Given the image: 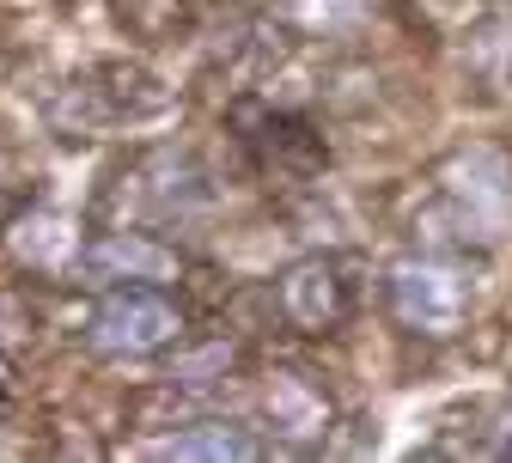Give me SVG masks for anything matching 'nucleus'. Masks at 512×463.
Instances as JSON below:
<instances>
[{"label": "nucleus", "mask_w": 512, "mask_h": 463, "mask_svg": "<svg viewBox=\"0 0 512 463\" xmlns=\"http://www.w3.org/2000/svg\"><path fill=\"white\" fill-rule=\"evenodd\" d=\"M445 195L458 202V214L470 226H500L506 220V202H512L506 159H494V153H458L452 165H445Z\"/></svg>", "instance_id": "8"}, {"label": "nucleus", "mask_w": 512, "mask_h": 463, "mask_svg": "<svg viewBox=\"0 0 512 463\" xmlns=\"http://www.w3.org/2000/svg\"><path fill=\"white\" fill-rule=\"evenodd\" d=\"M275 311L299 336H336L354 317V281L342 256H299L275 281Z\"/></svg>", "instance_id": "3"}, {"label": "nucleus", "mask_w": 512, "mask_h": 463, "mask_svg": "<svg viewBox=\"0 0 512 463\" xmlns=\"http://www.w3.org/2000/svg\"><path fill=\"white\" fill-rule=\"evenodd\" d=\"M183 336V305L165 287H104L86 317V348L104 360H147Z\"/></svg>", "instance_id": "2"}, {"label": "nucleus", "mask_w": 512, "mask_h": 463, "mask_svg": "<svg viewBox=\"0 0 512 463\" xmlns=\"http://www.w3.org/2000/svg\"><path fill=\"white\" fill-rule=\"evenodd\" d=\"M153 451H159V457H214V463H226V457H263L269 445L250 439V433L232 427V421H196V427H183V433L159 439Z\"/></svg>", "instance_id": "9"}, {"label": "nucleus", "mask_w": 512, "mask_h": 463, "mask_svg": "<svg viewBox=\"0 0 512 463\" xmlns=\"http://www.w3.org/2000/svg\"><path fill=\"white\" fill-rule=\"evenodd\" d=\"M488 451H494V457H512V415H500V421L488 427Z\"/></svg>", "instance_id": "13"}, {"label": "nucleus", "mask_w": 512, "mask_h": 463, "mask_svg": "<svg viewBox=\"0 0 512 463\" xmlns=\"http://www.w3.org/2000/svg\"><path fill=\"white\" fill-rule=\"evenodd\" d=\"M80 269L98 281V287H165L183 262L171 244H159L153 232H135V226H116V232H98L80 244Z\"/></svg>", "instance_id": "4"}, {"label": "nucleus", "mask_w": 512, "mask_h": 463, "mask_svg": "<svg viewBox=\"0 0 512 463\" xmlns=\"http://www.w3.org/2000/svg\"><path fill=\"white\" fill-rule=\"evenodd\" d=\"M263 421L293 439V445H317L330 427H336V403H330V390L317 384L311 372H293V366H275L263 378Z\"/></svg>", "instance_id": "6"}, {"label": "nucleus", "mask_w": 512, "mask_h": 463, "mask_svg": "<svg viewBox=\"0 0 512 463\" xmlns=\"http://www.w3.org/2000/svg\"><path fill=\"white\" fill-rule=\"evenodd\" d=\"M7 396H13V360L0 354V403H7Z\"/></svg>", "instance_id": "14"}, {"label": "nucleus", "mask_w": 512, "mask_h": 463, "mask_svg": "<svg viewBox=\"0 0 512 463\" xmlns=\"http://www.w3.org/2000/svg\"><path fill=\"white\" fill-rule=\"evenodd\" d=\"M135 183H141V202H153V220H189L214 202L208 171L189 153H153Z\"/></svg>", "instance_id": "7"}, {"label": "nucleus", "mask_w": 512, "mask_h": 463, "mask_svg": "<svg viewBox=\"0 0 512 463\" xmlns=\"http://www.w3.org/2000/svg\"><path fill=\"white\" fill-rule=\"evenodd\" d=\"M366 0H281V19L299 37H348L354 25H366Z\"/></svg>", "instance_id": "10"}, {"label": "nucleus", "mask_w": 512, "mask_h": 463, "mask_svg": "<svg viewBox=\"0 0 512 463\" xmlns=\"http://www.w3.org/2000/svg\"><path fill=\"white\" fill-rule=\"evenodd\" d=\"M384 305L421 342H452L476 311V287L452 256H403L384 269Z\"/></svg>", "instance_id": "1"}, {"label": "nucleus", "mask_w": 512, "mask_h": 463, "mask_svg": "<svg viewBox=\"0 0 512 463\" xmlns=\"http://www.w3.org/2000/svg\"><path fill=\"white\" fill-rule=\"evenodd\" d=\"M470 61H476V74H482L494 92H512V13H506V19H488V25L470 37Z\"/></svg>", "instance_id": "11"}, {"label": "nucleus", "mask_w": 512, "mask_h": 463, "mask_svg": "<svg viewBox=\"0 0 512 463\" xmlns=\"http://www.w3.org/2000/svg\"><path fill=\"white\" fill-rule=\"evenodd\" d=\"M19 202H25V189H19V165H13V153H7V147H0V226L19 214Z\"/></svg>", "instance_id": "12"}, {"label": "nucleus", "mask_w": 512, "mask_h": 463, "mask_svg": "<svg viewBox=\"0 0 512 463\" xmlns=\"http://www.w3.org/2000/svg\"><path fill=\"white\" fill-rule=\"evenodd\" d=\"M232 122L244 128L238 141L250 147L256 165H263V177H293V183H305V177H317V165H324V141H317V128L299 122V116H287V110L244 104Z\"/></svg>", "instance_id": "5"}]
</instances>
